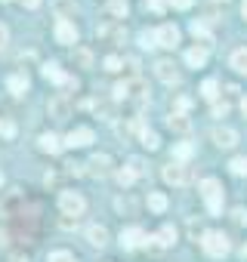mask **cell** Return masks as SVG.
<instances>
[{
    "mask_svg": "<svg viewBox=\"0 0 247 262\" xmlns=\"http://www.w3.org/2000/svg\"><path fill=\"white\" fill-rule=\"evenodd\" d=\"M149 99V86L139 80V77H130V80H123L114 86V102H136L142 105Z\"/></svg>",
    "mask_w": 247,
    "mask_h": 262,
    "instance_id": "6da1fadb",
    "label": "cell"
},
{
    "mask_svg": "<svg viewBox=\"0 0 247 262\" xmlns=\"http://www.w3.org/2000/svg\"><path fill=\"white\" fill-rule=\"evenodd\" d=\"M201 198H204V207L210 216L222 213V185L216 179H201Z\"/></svg>",
    "mask_w": 247,
    "mask_h": 262,
    "instance_id": "7a4b0ae2",
    "label": "cell"
},
{
    "mask_svg": "<svg viewBox=\"0 0 247 262\" xmlns=\"http://www.w3.org/2000/svg\"><path fill=\"white\" fill-rule=\"evenodd\" d=\"M201 247H204V253L213 256V259H222V256L232 250V244H229V237H225L222 231H204V234H201Z\"/></svg>",
    "mask_w": 247,
    "mask_h": 262,
    "instance_id": "3957f363",
    "label": "cell"
},
{
    "mask_svg": "<svg viewBox=\"0 0 247 262\" xmlns=\"http://www.w3.org/2000/svg\"><path fill=\"white\" fill-rule=\"evenodd\" d=\"M59 210H62L65 216L77 219V216H84L87 201H84V194H80V191H62V194H59Z\"/></svg>",
    "mask_w": 247,
    "mask_h": 262,
    "instance_id": "277c9868",
    "label": "cell"
},
{
    "mask_svg": "<svg viewBox=\"0 0 247 262\" xmlns=\"http://www.w3.org/2000/svg\"><path fill=\"white\" fill-rule=\"evenodd\" d=\"M161 176H164V182H170V185H189V182H192V170H189L186 164H176V161H170V164L161 170Z\"/></svg>",
    "mask_w": 247,
    "mask_h": 262,
    "instance_id": "5b68a950",
    "label": "cell"
},
{
    "mask_svg": "<svg viewBox=\"0 0 247 262\" xmlns=\"http://www.w3.org/2000/svg\"><path fill=\"white\" fill-rule=\"evenodd\" d=\"M90 142H93V129L90 126H74L71 133L65 136V145L68 148H87Z\"/></svg>",
    "mask_w": 247,
    "mask_h": 262,
    "instance_id": "8992f818",
    "label": "cell"
},
{
    "mask_svg": "<svg viewBox=\"0 0 247 262\" xmlns=\"http://www.w3.org/2000/svg\"><path fill=\"white\" fill-rule=\"evenodd\" d=\"M142 244H146V231H142L139 225H130V228L120 231V247H123V250H136V247H142Z\"/></svg>",
    "mask_w": 247,
    "mask_h": 262,
    "instance_id": "52a82bcc",
    "label": "cell"
},
{
    "mask_svg": "<svg viewBox=\"0 0 247 262\" xmlns=\"http://www.w3.org/2000/svg\"><path fill=\"white\" fill-rule=\"evenodd\" d=\"M47 111H50V117H56V120H65V117L71 114V102H68V96H65V93L53 96V99L47 102Z\"/></svg>",
    "mask_w": 247,
    "mask_h": 262,
    "instance_id": "ba28073f",
    "label": "cell"
},
{
    "mask_svg": "<svg viewBox=\"0 0 247 262\" xmlns=\"http://www.w3.org/2000/svg\"><path fill=\"white\" fill-rule=\"evenodd\" d=\"M87 173L96 176V179H105L108 173H114V170H111V158H108V155H93L90 164H87Z\"/></svg>",
    "mask_w": 247,
    "mask_h": 262,
    "instance_id": "9c48e42d",
    "label": "cell"
},
{
    "mask_svg": "<svg viewBox=\"0 0 247 262\" xmlns=\"http://www.w3.org/2000/svg\"><path fill=\"white\" fill-rule=\"evenodd\" d=\"M210 139H213L219 148H235V145H238V133H235L232 126H213Z\"/></svg>",
    "mask_w": 247,
    "mask_h": 262,
    "instance_id": "30bf717a",
    "label": "cell"
},
{
    "mask_svg": "<svg viewBox=\"0 0 247 262\" xmlns=\"http://www.w3.org/2000/svg\"><path fill=\"white\" fill-rule=\"evenodd\" d=\"M56 40H59L62 47H71V43H77V28H74V22H68V19H59V22H56Z\"/></svg>",
    "mask_w": 247,
    "mask_h": 262,
    "instance_id": "8fae6325",
    "label": "cell"
},
{
    "mask_svg": "<svg viewBox=\"0 0 247 262\" xmlns=\"http://www.w3.org/2000/svg\"><path fill=\"white\" fill-rule=\"evenodd\" d=\"M155 43L173 50V47L179 43V28H176V25H161V28L155 31Z\"/></svg>",
    "mask_w": 247,
    "mask_h": 262,
    "instance_id": "7c38bea8",
    "label": "cell"
},
{
    "mask_svg": "<svg viewBox=\"0 0 247 262\" xmlns=\"http://www.w3.org/2000/svg\"><path fill=\"white\" fill-rule=\"evenodd\" d=\"M155 74H158V80H164V83H170V86H173V83H179V71H176V65H173V62H167V59L155 65Z\"/></svg>",
    "mask_w": 247,
    "mask_h": 262,
    "instance_id": "4fadbf2b",
    "label": "cell"
},
{
    "mask_svg": "<svg viewBox=\"0 0 247 262\" xmlns=\"http://www.w3.org/2000/svg\"><path fill=\"white\" fill-rule=\"evenodd\" d=\"M87 241L93 244V247H105L108 244V228L105 225H99V222H93V225H87Z\"/></svg>",
    "mask_w": 247,
    "mask_h": 262,
    "instance_id": "5bb4252c",
    "label": "cell"
},
{
    "mask_svg": "<svg viewBox=\"0 0 247 262\" xmlns=\"http://www.w3.org/2000/svg\"><path fill=\"white\" fill-rule=\"evenodd\" d=\"M62 145H65V142H62L59 136H53V133H44V136L37 139V148H40V151H47V155H59V151H62Z\"/></svg>",
    "mask_w": 247,
    "mask_h": 262,
    "instance_id": "9a60e30c",
    "label": "cell"
},
{
    "mask_svg": "<svg viewBox=\"0 0 247 262\" xmlns=\"http://www.w3.org/2000/svg\"><path fill=\"white\" fill-rule=\"evenodd\" d=\"M142 129H146V126H142L139 117H130V120H120V123H117V133H120L123 139H127V136H139Z\"/></svg>",
    "mask_w": 247,
    "mask_h": 262,
    "instance_id": "2e32d148",
    "label": "cell"
},
{
    "mask_svg": "<svg viewBox=\"0 0 247 262\" xmlns=\"http://www.w3.org/2000/svg\"><path fill=\"white\" fill-rule=\"evenodd\" d=\"M167 123H170V129H173V133H189V129H192V120L186 117V114H179V111H170V117H167Z\"/></svg>",
    "mask_w": 247,
    "mask_h": 262,
    "instance_id": "e0dca14e",
    "label": "cell"
},
{
    "mask_svg": "<svg viewBox=\"0 0 247 262\" xmlns=\"http://www.w3.org/2000/svg\"><path fill=\"white\" fill-rule=\"evenodd\" d=\"M204 62H207V50L204 47H192L186 53V65L189 68H204Z\"/></svg>",
    "mask_w": 247,
    "mask_h": 262,
    "instance_id": "ac0fdd59",
    "label": "cell"
},
{
    "mask_svg": "<svg viewBox=\"0 0 247 262\" xmlns=\"http://www.w3.org/2000/svg\"><path fill=\"white\" fill-rule=\"evenodd\" d=\"M192 34H195V40H198V43H201L204 50H207V47L213 43V34L207 31V25H204V22H192Z\"/></svg>",
    "mask_w": 247,
    "mask_h": 262,
    "instance_id": "d6986e66",
    "label": "cell"
},
{
    "mask_svg": "<svg viewBox=\"0 0 247 262\" xmlns=\"http://www.w3.org/2000/svg\"><path fill=\"white\" fill-rule=\"evenodd\" d=\"M7 86H10V93H16V96H22L25 90H28V74H10V80H7Z\"/></svg>",
    "mask_w": 247,
    "mask_h": 262,
    "instance_id": "ffe728a7",
    "label": "cell"
},
{
    "mask_svg": "<svg viewBox=\"0 0 247 262\" xmlns=\"http://www.w3.org/2000/svg\"><path fill=\"white\" fill-rule=\"evenodd\" d=\"M229 65H232L238 74H247V47L235 50V53H232V59H229Z\"/></svg>",
    "mask_w": 247,
    "mask_h": 262,
    "instance_id": "44dd1931",
    "label": "cell"
},
{
    "mask_svg": "<svg viewBox=\"0 0 247 262\" xmlns=\"http://www.w3.org/2000/svg\"><path fill=\"white\" fill-rule=\"evenodd\" d=\"M201 96H204L207 102H216V96H219V83H216L213 77H207V80L201 83Z\"/></svg>",
    "mask_w": 247,
    "mask_h": 262,
    "instance_id": "7402d4cb",
    "label": "cell"
},
{
    "mask_svg": "<svg viewBox=\"0 0 247 262\" xmlns=\"http://www.w3.org/2000/svg\"><path fill=\"white\" fill-rule=\"evenodd\" d=\"M44 77H47V80H56V83L65 80V74H62V68H59L56 62H47V65H44Z\"/></svg>",
    "mask_w": 247,
    "mask_h": 262,
    "instance_id": "603a6c76",
    "label": "cell"
},
{
    "mask_svg": "<svg viewBox=\"0 0 247 262\" xmlns=\"http://www.w3.org/2000/svg\"><path fill=\"white\" fill-rule=\"evenodd\" d=\"M149 210L164 213V210H167V198H164L161 191H152V194H149Z\"/></svg>",
    "mask_w": 247,
    "mask_h": 262,
    "instance_id": "cb8c5ba5",
    "label": "cell"
},
{
    "mask_svg": "<svg viewBox=\"0 0 247 262\" xmlns=\"http://www.w3.org/2000/svg\"><path fill=\"white\" fill-rule=\"evenodd\" d=\"M139 142L149 148V151H155L158 145H161V139H158V133H152V129H142V133H139Z\"/></svg>",
    "mask_w": 247,
    "mask_h": 262,
    "instance_id": "d4e9b609",
    "label": "cell"
},
{
    "mask_svg": "<svg viewBox=\"0 0 247 262\" xmlns=\"http://www.w3.org/2000/svg\"><path fill=\"white\" fill-rule=\"evenodd\" d=\"M114 179H117V182H120L123 188L136 182V176H133V170H130V167H120V170H114Z\"/></svg>",
    "mask_w": 247,
    "mask_h": 262,
    "instance_id": "484cf974",
    "label": "cell"
},
{
    "mask_svg": "<svg viewBox=\"0 0 247 262\" xmlns=\"http://www.w3.org/2000/svg\"><path fill=\"white\" fill-rule=\"evenodd\" d=\"M114 204H117V210H120V213H127V216H133V213H136V201H133L130 194H123V198H117Z\"/></svg>",
    "mask_w": 247,
    "mask_h": 262,
    "instance_id": "4316f807",
    "label": "cell"
},
{
    "mask_svg": "<svg viewBox=\"0 0 247 262\" xmlns=\"http://www.w3.org/2000/svg\"><path fill=\"white\" fill-rule=\"evenodd\" d=\"M155 237H158V244H161V247H170V244L176 241V228H170V225H164V228H161V231H158Z\"/></svg>",
    "mask_w": 247,
    "mask_h": 262,
    "instance_id": "83f0119b",
    "label": "cell"
},
{
    "mask_svg": "<svg viewBox=\"0 0 247 262\" xmlns=\"http://www.w3.org/2000/svg\"><path fill=\"white\" fill-rule=\"evenodd\" d=\"M189 158H192V145H189V142H179V145L173 148V161L182 164V161H189Z\"/></svg>",
    "mask_w": 247,
    "mask_h": 262,
    "instance_id": "f1b7e54d",
    "label": "cell"
},
{
    "mask_svg": "<svg viewBox=\"0 0 247 262\" xmlns=\"http://www.w3.org/2000/svg\"><path fill=\"white\" fill-rule=\"evenodd\" d=\"M56 13L59 19H68V13H74V0H56Z\"/></svg>",
    "mask_w": 247,
    "mask_h": 262,
    "instance_id": "f546056e",
    "label": "cell"
},
{
    "mask_svg": "<svg viewBox=\"0 0 247 262\" xmlns=\"http://www.w3.org/2000/svg\"><path fill=\"white\" fill-rule=\"evenodd\" d=\"M108 10H111V16H117V19H120V16H127V10H130V7H127V0H111Z\"/></svg>",
    "mask_w": 247,
    "mask_h": 262,
    "instance_id": "4dcf8cb0",
    "label": "cell"
},
{
    "mask_svg": "<svg viewBox=\"0 0 247 262\" xmlns=\"http://www.w3.org/2000/svg\"><path fill=\"white\" fill-rule=\"evenodd\" d=\"M127 167L133 170V176H136V179L146 173V161H142V158H130V161H127Z\"/></svg>",
    "mask_w": 247,
    "mask_h": 262,
    "instance_id": "1f68e13d",
    "label": "cell"
},
{
    "mask_svg": "<svg viewBox=\"0 0 247 262\" xmlns=\"http://www.w3.org/2000/svg\"><path fill=\"white\" fill-rule=\"evenodd\" d=\"M229 167H232V173H235V176H247V158H235Z\"/></svg>",
    "mask_w": 247,
    "mask_h": 262,
    "instance_id": "d6a6232c",
    "label": "cell"
},
{
    "mask_svg": "<svg viewBox=\"0 0 247 262\" xmlns=\"http://www.w3.org/2000/svg\"><path fill=\"white\" fill-rule=\"evenodd\" d=\"M50 262H77V259L65 250H56V253H50Z\"/></svg>",
    "mask_w": 247,
    "mask_h": 262,
    "instance_id": "836d02e7",
    "label": "cell"
},
{
    "mask_svg": "<svg viewBox=\"0 0 247 262\" xmlns=\"http://www.w3.org/2000/svg\"><path fill=\"white\" fill-rule=\"evenodd\" d=\"M139 43H142L146 50H152V47H158V43H155V31H142V34H139Z\"/></svg>",
    "mask_w": 247,
    "mask_h": 262,
    "instance_id": "e575fe53",
    "label": "cell"
},
{
    "mask_svg": "<svg viewBox=\"0 0 247 262\" xmlns=\"http://www.w3.org/2000/svg\"><path fill=\"white\" fill-rule=\"evenodd\" d=\"M232 219H235L238 225H247V210H244V207H235V210H232Z\"/></svg>",
    "mask_w": 247,
    "mask_h": 262,
    "instance_id": "d590c367",
    "label": "cell"
},
{
    "mask_svg": "<svg viewBox=\"0 0 247 262\" xmlns=\"http://www.w3.org/2000/svg\"><path fill=\"white\" fill-rule=\"evenodd\" d=\"M105 71H120V59L117 56H108L105 59Z\"/></svg>",
    "mask_w": 247,
    "mask_h": 262,
    "instance_id": "8d00e7d4",
    "label": "cell"
},
{
    "mask_svg": "<svg viewBox=\"0 0 247 262\" xmlns=\"http://www.w3.org/2000/svg\"><path fill=\"white\" fill-rule=\"evenodd\" d=\"M229 114V105L225 102H213V117H225Z\"/></svg>",
    "mask_w": 247,
    "mask_h": 262,
    "instance_id": "74e56055",
    "label": "cell"
},
{
    "mask_svg": "<svg viewBox=\"0 0 247 262\" xmlns=\"http://www.w3.org/2000/svg\"><path fill=\"white\" fill-rule=\"evenodd\" d=\"M192 4H195V0H170V7H173V10H189Z\"/></svg>",
    "mask_w": 247,
    "mask_h": 262,
    "instance_id": "f35d334b",
    "label": "cell"
},
{
    "mask_svg": "<svg viewBox=\"0 0 247 262\" xmlns=\"http://www.w3.org/2000/svg\"><path fill=\"white\" fill-rule=\"evenodd\" d=\"M7 40H10V31H7L4 25H0V50H4V47H7Z\"/></svg>",
    "mask_w": 247,
    "mask_h": 262,
    "instance_id": "ab89813d",
    "label": "cell"
},
{
    "mask_svg": "<svg viewBox=\"0 0 247 262\" xmlns=\"http://www.w3.org/2000/svg\"><path fill=\"white\" fill-rule=\"evenodd\" d=\"M77 62H80V65H90V53H87V50H77Z\"/></svg>",
    "mask_w": 247,
    "mask_h": 262,
    "instance_id": "60d3db41",
    "label": "cell"
},
{
    "mask_svg": "<svg viewBox=\"0 0 247 262\" xmlns=\"http://www.w3.org/2000/svg\"><path fill=\"white\" fill-rule=\"evenodd\" d=\"M22 4H25L28 10H37V7H40V0H22Z\"/></svg>",
    "mask_w": 247,
    "mask_h": 262,
    "instance_id": "b9f144b4",
    "label": "cell"
},
{
    "mask_svg": "<svg viewBox=\"0 0 247 262\" xmlns=\"http://www.w3.org/2000/svg\"><path fill=\"white\" fill-rule=\"evenodd\" d=\"M241 111H244V117H247V96L241 99Z\"/></svg>",
    "mask_w": 247,
    "mask_h": 262,
    "instance_id": "7bdbcfd3",
    "label": "cell"
},
{
    "mask_svg": "<svg viewBox=\"0 0 247 262\" xmlns=\"http://www.w3.org/2000/svg\"><path fill=\"white\" fill-rule=\"evenodd\" d=\"M10 262H28V259H25V256H13Z\"/></svg>",
    "mask_w": 247,
    "mask_h": 262,
    "instance_id": "ee69618b",
    "label": "cell"
},
{
    "mask_svg": "<svg viewBox=\"0 0 247 262\" xmlns=\"http://www.w3.org/2000/svg\"><path fill=\"white\" fill-rule=\"evenodd\" d=\"M241 16H244V19H247V0H244V7H241Z\"/></svg>",
    "mask_w": 247,
    "mask_h": 262,
    "instance_id": "f6af8a7d",
    "label": "cell"
},
{
    "mask_svg": "<svg viewBox=\"0 0 247 262\" xmlns=\"http://www.w3.org/2000/svg\"><path fill=\"white\" fill-rule=\"evenodd\" d=\"M241 253H244V256H247V244H244V250H241Z\"/></svg>",
    "mask_w": 247,
    "mask_h": 262,
    "instance_id": "bcb514c9",
    "label": "cell"
},
{
    "mask_svg": "<svg viewBox=\"0 0 247 262\" xmlns=\"http://www.w3.org/2000/svg\"><path fill=\"white\" fill-rule=\"evenodd\" d=\"M0 185H4V173H0Z\"/></svg>",
    "mask_w": 247,
    "mask_h": 262,
    "instance_id": "7dc6e473",
    "label": "cell"
}]
</instances>
